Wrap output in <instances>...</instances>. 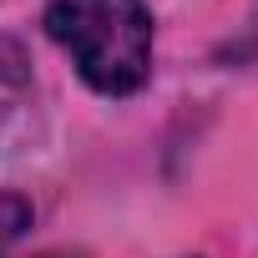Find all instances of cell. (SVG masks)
Wrapping results in <instances>:
<instances>
[{
  "label": "cell",
  "mask_w": 258,
  "mask_h": 258,
  "mask_svg": "<svg viewBox=\"0 0 258 258\" xmlns=\"http://www.w3.org/2000/svg\"><path fill=\"white\" fill-rule=\"evenodd\" d=\"M46 31L101 96H132L152 71V11L142 0H51Z\"/></svg>",
  "instance_id": "cell-1"
},
{
  "label": "cell",
  "mask_w": 258,
  "mask_h": 258,
  "mask_svg": "<svg viewBox=\"0 0 258 258\" xmlns=\"http://www.w3.org/2000/svg\"><path fill=\"white\" fill-rule=\"evenodd\" d=\"M0 76H6V81H26V56H21V46L6 41V36H0Z\"/></svg>",
  "instance_id": "cell-2"
}]
</instances>
